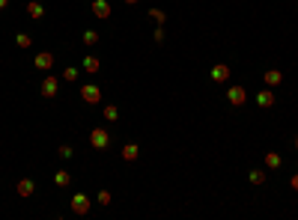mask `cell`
<instances>
[{"label": "cell", "mask_w": 298, "mask_h": 220, "mask_svg": "<svg viewBox=\"0 0 298 220\" xmlns=\"http://www.w3.org/2000/svg\"><path fill=\"white\" fill-rule=\"evenodd\" d=\"M90 146H93L96 152H104V149L110 146V131H107V128H93V131H90Z\"/></svg>", "instance_id": "1"}, {"label": "cell", "mask_w": 298, "mask_h": 220, "mask_svg": "<svg viewBox=\"0 0 298 220\" xmlns=\"http://www.w3.org/2000/svg\"><path fill=\"white\" fill-rule=\"evenodd\" d=\"M263 161H266V170H281V167H284V158H281L278 152H266Z\"/></svg>", "instance_id": "15"}, {"label": "cell", "mask_w": 298, "mask_h": 220, "mask_svg": "<svg viewBox=\"0 0 298 220\" xmlns=\"http://www.w3.org/2000/svg\"><path fill=\"white\" fill-rule=\"evenodd\" d=\"M24 9H27V15H30L33 21H39V18H45V6H42L39 0H27V6H24Z\"/></svg>", "instance_id": "12"}, {"label": "cell", "mask_w": 298, "mask_h": 220, "mask_svg": "<svg viewBox=\"0 0 298 220\" xmlns=\"http://www.w3.org/2000/svg\"><path fill=\"white\" fill-rule=\"evenodd\" d=\"M101 116H104L107 122H116V119H119V107H116V104H104V107H101Z\"/></svg>", "instance_id": "17"}, {"label": "cell", "mask_w": 298, "mask_h": 220, "mask_svg": "<svg viewBox=\"0 0 298 220\" xmlns=\"http://www.w3.org/2000/svg\"><path fill=\"white\" fill-rule=\"evenodd\" d=\"M209 74H212V80H215V83H227V80L233 77V69H230L227 63H215Z\"/></svg>", "instance_id": "6"}, {"label": "cell", "mask_w": 298, "mask_h": 220, "mask_svg": "<svg viewBox=\"0 0 298 220\" xmlns=\"http://www.w3.org/2000/svg\"><path fill=\"white\" fill-rule=\"evenodd\" d=\"M33 66H36V69H42V72L54 69V54H51V51H39V54L33 57Z\"/></svg>", "instance_id": "7"}, {"label": "cell", "mask_w": 298, "mask_h": 220, "mask_svg": "<svg viewBox=\"0 0 298 220\" xmlns=\"http://www.w3.org/2000/svg\"><path fill=\"white\" fill-rule=\"evenodd\" d=\"M149 18H152L158 27H164V21H167V12H164V9H149Z\"/></svg>", "instance_id": "22"}, {"label": "cell", "mask_w": 298, "mask_h": 220, "mask_svg": "<svg viewBox=\"0 0 298 220\" xmlns=\"http://www.w3.org/2000/svg\"><path fill=\"white\" fill-rule=\"evenodd\" d=\"M257 107H263V110H269V107H275V92H272L269 86L257 92Z\"/></svg>", "instance_id": "10"}, {"label": "cell", "mask_w": 298, "mask_h": 220, "mask_svg": "<svg viewBox=\"0 0 298 220\" xmlns=\"http://www.w3.org/2000/svg\"><path fill=\"white\" fill-rule=\"evenodd\" d=\"M90 9H93V15H96V18H101V21L113 15V9H110V3H107V0H93V3H90Z\"/></svg>", "instance_id": "9"}, {"label": "cell", "mask_w": 298, "mask_h": 220, "mask_svg": "<svg viewBox=\"0 0 298 220\" xmlns=\"http://www.w3.org/2000/svg\"><path fill=\"white\" fill-rule=\"evenodd\" d=\"M290 188L298 194V173H296V176H290Z\"/></svg>", "instance_id": "26"}, {"label": "cell", "mask_w": 298, "mask_h": 220, "mask_svg": "<svg viewBox=\"0 0 298 220\" xmlns=\"http://www.w3.org/2000/svg\"><path fill=\"white\" fill-rule=\"evenodd\" d=\"M57 92H60V80H57L54 74L42 77V83H39V95H42V98H57Z\"/></svg>", "instance_id": "5"}, {"label": "cell", "mask_w": 298, "mask_h": 220, "mask_svg": "<svg viewBox=\"0 0 298 220\" xmlns=\"http://www.w3.org/2000/svg\"><path fill=\"white\" fill-rule=\"evenodd\" d=\"M227 101H230V107H245V101H248V89H245L242 83H233V86L227 89Z\"/></svg>", "instance_id": "4"}, {"label": "cell", "mask_w": 298, "mask_h": 220, "mask_svg": "<svg viewBox=\"0 0 298 220\" xmlns=\"http://www.w3.org/2000/svg\"><path fill=\"white\" fill-rule=\"evenodd\" d=\"M15 191H18V197H24V200H27V197H33V194H36V182H33V179H21V182L15 185Z\"/></svg>", "instance_id": "11"}, {"label": "cell", "mask_w": 298, "mask_h": 220, "mask_svg": "<svg viewBox=\"0 0 298 220\" xmlns=\"http://www.w3.org/2000/svg\"><path fill=\"white\" fill-rule=\"evenodd\" d=\"M54 185H57V188H69V185H72V173H69V170H57V173H54Z\"/></svg>", "instance_id": "16"}, {"label": "cell", "mask_w": 298, "mask_h": 220, "mask_svg": "<svg viewBox=\"0 0 298 220\" xmlns=\"http://www.w3.org/2000/svg\"><path fill=\"white\" fill-rule=\"evenodd\" d=\"M81 101L84 104H101V86L99 83H84L81 86Z\"/></svg>", "instance_id": "3"}, {"label": "cell", "mask_w": 298, "mask_h": 220, "mask_svg": "<svg viewBox=\"0 0 298 220\" xmlns=\"http://www.w3.org/2000/svg\"><path fill=\"white\" fill-rule=\"evenodd\" d=\"M99 39H101V36H99L96 30H84V36H81V42H84L87 48H93V45H99Z\"/></svg>", "instance_id": "18"}, {"label": "cell", "mask_w": 298, "mask_h": 220, "mask_svg": "<svg viewBox=\"0 0 298 220\" xmlns=\"http://www.w3.org/2000/svg\"><path fill=\"white\" fill-rule=\"evenodd\" d=\"M63 80H78V69H75V66H69V69L63 72Z\"/></svg>", "instance_id": "24"}, {"label": "cell", "mask_w": 298, "mask_h": 220, "mask_svg": "<svg viewBox=\"0 0 298 220\" xmlns=\"http://www.w3.org/2000/svg\"><path fill=\"white\" fill-rule=\"evenodd\" d=\"M57 155H60V158H63V161H69V158H72V155H75V149H72V146H69V143H60V149H57Z\"/></svg>", "instance_id": "23"}, {"label": "cell", "mask_w": 298, "mask_h": 220, "mask_svg": "<svg viewBox=\"0 0 298 220\" xmlns=\"http://www.w3.org/2000/svg\"><path fill=\"white\" fill-rule=\"evenodd\" d=\"M137 3H140V0H125V6H137Z\"/></svg>", "instance_id": "27"}, {"label": "cell", "mask_w": 298, "mask_h": 220, "mask_svg": "<svg viewBox=\"0 0 298 220\" xmlns=\"http://www.w3.org/2000/svg\"><path fill=\"white\" fill-rule=\"evenodd\" d=\"M15 45L27 51V48H33V36H30V33H18V36H15Z\"/></svg>", "instance_id": "19"}, {"label": "cell", "mask_w": 298, "mask_h": 220, "mask_svg": "<svg viewBox=\"0 0 298 220\" xmlns=\"http://www.w3.org/2000/svg\"><path fill=\"white\" fill-rule=\"evenodd\" d=\"M96 203H99V206H110V203H113V194H110L107 188H101V191L96 194Z\"/></svg>", "instance_id": "21"}, {"label": "cell", "mask_w": 298, "mask_h": 220, "mask_svg": "<svg viewBox=\"0 0 298 220\" xmlns=\"http://www.w3.org/2000/svg\"><path fill=\"white\" fill-rule=\"evenodd\" d=\"M293 149H296V152H298V134H296V137H293Z\"/></svg>", "instance_id": "28"}, {"label": "cell", "mask_w": 298, "mask_h": 220, "mask_svg": "<svg viewBox=\"0 0 298 220\" xmlns=\"http://www.w3.org/2000/svg\"><path fill=\"white\" fill-rule=\"evenodd\" d=\"M263 83H266L269 89L281 86V83H284V72H281V69H266V74H263Z\"/></svg>", "instance_id": "8"}, {"label": "cell", "mask_w": 298, "mask_h": 220, "mask_svg": "<svg viewBox=\"0 0 298 220\" xmlns=\"http://www.w3.org/2000/svg\"><path fill=\"white\" fill-rule=\"evenodd\" d=\"M90 206H93V200H90L87 194H81V191L69 200V209H72V215H78V218H84V215L90 212Z\"/></svg>", "instance_id": "2"}, {"label": "cell", "mask_w": 298, "mask_h": 220, "mask_svg": "<svg viewBox=\"0 0 298 220\" xmlns=\"http://www.w3.org/2000/svg\"><path fill=\"white\" fill-rule=\"evenodd\" d=\"M137 158H140V146H137V143H125V146H122V161L131 164V161H137Z\"/></svg>", "instance_id": "14"}, {"label": "cell", "mask_w": 298, "mask_h": 220, "mask_svg": "<svg viewBox=\"0 0 298 220\" xmlns=\"http://www.w3.org/2000/svg\"><path fill=\"white\" fill-rule=\"evenodd\" d=\"M9 6V0H0V9H6Z\"/></svg>", "instance_id": "29"}, {"label": "cell", "mask_w": 298, "mask_h": 220, "mask_svg": "<svg viewBox=\"0 0 298 220\" xmlns=\"http://www.w3.org/2000/svg\"><path fill=\"white\" fill-rule=\"evenodd\" d=\"M248 179H251V185H266V179H269V176H266V170H251V173H248Z\"/></svg>", "instance_id": "20"}, {"label": "cell", "mask_w": 298, "mask_h": 220, "mask_svg": "<svg viewBox=\"0 0 298 220\" xmlns=\"http://www.w3.org/2000/svg\"><path fill=\"white\" fill-rule=\"evenodd\" d=\"M81 66H84V72H87V74H99V72H101V60H99V57H93V54H90V57H84V63H81Z\"/></svg>", "instance_id": "13"}, {"label": "cell", "mask_w": 298, "mask_h": 220, "mask_svg": "<svg viewBox=\"0 0 298 220\" xmlns=\"http://www.w3.org/2000/svg\"><path fill=\"white\" fill-rule=\"evenodd\" d=\"M152 39H155V42L161 45V42H164V27H155V33H152Z\"/></svg>", "instance_id": "25"}]
</instances>
